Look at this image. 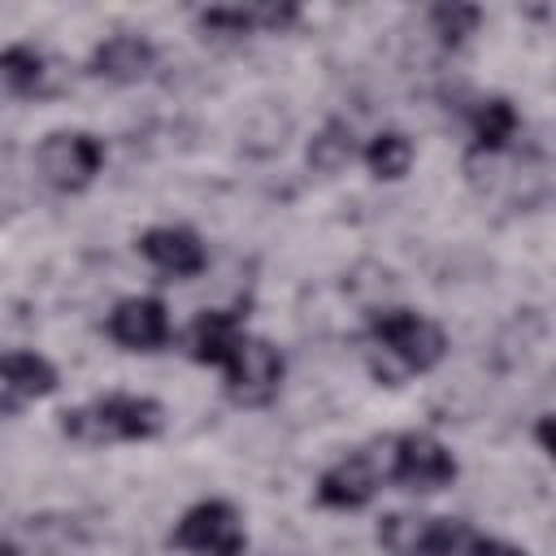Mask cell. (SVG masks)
<instances>
[{"label":"cell","instance_id":"1","mask_svg":"<svg viewBox=\"0 0 556 556\" xmlns=\"http://www.w3.org/2000/svg\"><path fill=\"white\" fill-rule=\"evenodd\" d=\"M161 430H165V404L152 395L113 391L61 413V434H70L74 443H139V439H156Z\"/></svg>","mask_w":556,"mask_h":556},{"label":"cell","instance_id":"2","mask_svg":"<svg viewBox=\"0 0 556 556\" xmlns=\"http://www.w3.org/2000/svg\"><path fill=\"white\" fill-rule=\"evenodd\" d=\"M369 339L391 361H400L404 374H426L447 356V334L439 321L413 313V308H378L369 313Z\"/></svg>","mask_w":556,"mask_h":556},{"label":"cell","instance_id":"3","mask_svg":"<svg viewBox=\"0 0 556 556\" xmlns=\"http://www.w3.org/2000/svg\"><path fill=\"white\" fill-rule=\"evenodd\" d=\"M460 473L456 456L447 452V443H439L434 434L426 430H404L387 443V465H382V478L404 486V491H417V495H430V491H443L452 486Z\"/></svg>","mask_w":556,"mask_h":556},{"label":"cell","instance_id":"4","mask_svg":"<svg viewBox=\"0 0 556 556\" xmlns=\"http://www.w3.org/2000/svg\"><path fill=\"white\" fill-rule=\"evenodd\" d=\"M469 526L460 517H430V513H387L378 521V543L391 556H465Z\"/></svg>","mask_w":556,"mask_h":556},{"label":"cell","instance_id":"5","mask_svg":"<svg viewBox=\"0 0 556 556\" xmlns=\"http://www.w3.org/2000/svg\"><path fill=\"white\" fill-rule=\"evenodd\" d=\"M35 169L56 191H87L104 169V139L91 130H52L35 148Z\"/></svg>","mask_w":556,"mask_h":556},{"label":"cell","instance_id":"6","mask_svg":"<svg viewBox=\"0 0 556 556\" xmlns=\"http://www.w3.org/2000/svg\"><path fill=\"white\" fill-rule=\"evenodd\" d=\"M169 543L191 556H243L248 530L230 500H200L178 517V526L169 530Z\"/></svg>","mask_w":556,"mask_h":556},{"label":"cell","instance_id":"7","mask_svg":"<svg viewBox=\"0 0 556 556\" xmlns=\"http://www.w3.org/2000/svg\"><path fill=\"white\" fill-rule=\"evenodd\" d=\"M282 352L261 339V334H243L235 343V352L226 356L222 374H226V391L235 404H269L278 395V382H282Z\"/></svg>","mask_w":556,"mask_h":556},{"label":"cell","instance_id":"8","mask_svg":"<svg viewBox=\"0 0 556 556\" xmlns=\"http://www.w3.org/2000/svg\"><path fill=\"white\" fill-rule=\"evenodd\" d=\"M104 330L126 352H156L174 334L169 330V313H165V304L156 295H126V300H117L109 321H104Z\"/></svg>","mask_w":556,"mask_h":556},{"label":"cell","instance_id":"9","mask_svg":"<svg viewBox=\"0 0 556 556\" xmlns=\"http://www.w3.org/2000/svg\"><path fill=\"white\" fill-rule=\"evenodd\" d=\"M382 465L374 460V452H348L343 460H334L321 478H317V504L321 508H339V513H356L374 500V491L382 486Z\"/></svg>","mask_w":556,"mask_h":556},{"label":"cell","instance_id":"10","mask_svg":"<svg viewBox=\"0 0 556 556\" xmlns=\"http://www.w3.org/2000/svg\"><path fill=\"white\" fill-rule=\"evenodd\" d=\"M135 243H139L143 261H152L169 278H195L208 265V252H204L200 235L187 230V226H152Z\"/></svg>","mask_w":556,"mask_h":556},{"label":"cell","instance_id":"11","mask_svg":"<svg viewBox=\"0 0 556 556\" xmlns=\"http://www.w3.org/2000/svg\"><path fill=\"white\" fill-rule=\"evenodd\" d=\"M87 70L96 78H109V83H122V87L139 83V78H148L156 70V43L143 39V35H130V30L109 35L104 43H96Z\"/></svg>","mask_w":556,"mask_h":556},{"label":"cell","instance_id":"12","mask_svg":"<svg viewBox=\"0 0 556 556\" xmlns=\"http://www.w3.org/2000/svg\"><path fill=\"white\" fill-rule=\"evenodd\" d=\"M248 330H243V317L239 313H230V308H204L195 321H191V330H187V356L195 361V365H226V356L235 352V343L243 339Z\"/></svg>","mask_w":556,"mask_h":556},{"label":"cell","instance_id":"13","mask_svg":"<svg viewBox=\"0 0 556 556\" xmlns=\"http://www.w3.org/2000/svg\"><path fill=\"white\" fill-rule=\"evenodd\" d=\"M300 17L295 4H222V9H204L195 13L200 30L213 35H256V30H282Z\"/></svg>","mask_w":556,"mask_h":556},{"label":"cell","instance_id":"14","mask_svg":"<svg viewBox=\"0 0 556 556\" xmlns=\"http://www.w3.org/2000/svg\"><path fill=\"white\" fill-rule=\"evenodd\" d=\"M0 387L13 400H43L61 387V374L48 356L17 348V352H0Z\"/></svg>","mask_w":556,"mask_h":556},{"label":"cell","instance_id":"15","mask_svg":"<svg viewBox=\"0 0 556 556\" xmlns=\"http://www.w3.org/2000/svg\"><path fill=\"white\" fill-rule=\"evenodd\" d=\"M517 130H521V117H517L513 100H504V96L482 100L473 109V148H469V161H478V156H486V161L504 156L513 148Z\"/></svg>","mask_w":556,"mask_h":556},{"label":"cell","instance_id":"16","mask_svg":"<svg viewBox=\"0 0 556 556\" xmlns=\"http://www.w3.org/2000/svg\"><path fill=\"white\" fill-rule=\"evenodd\" d=\"M365 165H369V174L382 178V182L404 178L408 165H413V139H408L404 130H382V135H374L369 148H365Z\"/></svg>","mask_w":556,"mask_h":556},{"label":"cell","instance_id":"17","mask_svg":"<svg viewBox=\"0 0 556 556\" xmlns=\"http://www.w3.org/2000/svg\"><path fill=\"white\" fill-rule=\"evenodd\" d=\"M43 74H48V70H43L39 48H30V43H9V48L0 52V78H4L9 91L30 96V91L43 87Z\"/></svg>","mask_w":556,"mask_h":556},{"label":"cell","instance_id":"18","mask_svg":"<svg viewBox=\"0 0 556 556\" xmlns=\"http://www.w3.org/2000/svg\"><path fill=\"white\" fill-rule=\"evenodd\" d=\"M478 22H482V9L478 4H434L430 9V30L439 35V43H447V48H456V43H465L473 30H478Z\"/></svg>","mask_w":556,"mask_h":556},{"label":"cell","instance_id":"19","mask_svg":"<svg viewBox=\"0 0 556 556\" xmlns=\"http://www.w3.org/2000/svg\"><path fill=\"white\" fill-rule=\"evenodd\" d=\"M308 161H313L317 169H339V165H348V161H352V135L343 139V126H326V130L313 139Z\"/></svg>","mask_w":556,"mask_h":556},{"label":"cell","instance_id":"20","mask_svg":"<svg viewBox=\"0 0 556 556\" xmlns=\"http://www.w3.org/2000/svg\"><path fill=\"white\" fill-rule=\"evenodd\" d=\"M469 556H526L521 547H513V543H504V539H469Z\"/></svg>","mask_w":556,"mask_h":556}]
</instances>
